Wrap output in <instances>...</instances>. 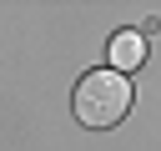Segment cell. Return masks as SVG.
<instances>
[{
  "label": "cell",
  "mask_w": 161,
  "mask_h": 151,
  "mask_svg": "<svg viewBox=\"0 0 161 151\" xmlns=\"http://www.w3.org/2000/svg\"><path fill=\"white\" fill-rule=\"evenodd\" d=\"M126 111H131V86H126V76H116V70H91V76L75 86V116H80L86 126L106 131V126H116Z\"/></svg>",
  "instance_id": "6da1fadb"
},
{
  "label": "cell",
  "mask_w": 161,
  "mask_h": 151,
  "mask_svg": "<svg viewBox=\"0 0 161 151\" xmlns=\"http://www.w3.org/2000/svg\"><path fill=\"white\" fill-rule=\"evenodd\" d=\"M146 60V40L136 35V30H121L116 40H111V65H116V76H126V70H136Z\"/></svg>",
  "instance_id": "7a4b0ae2"
}]
</instances>
